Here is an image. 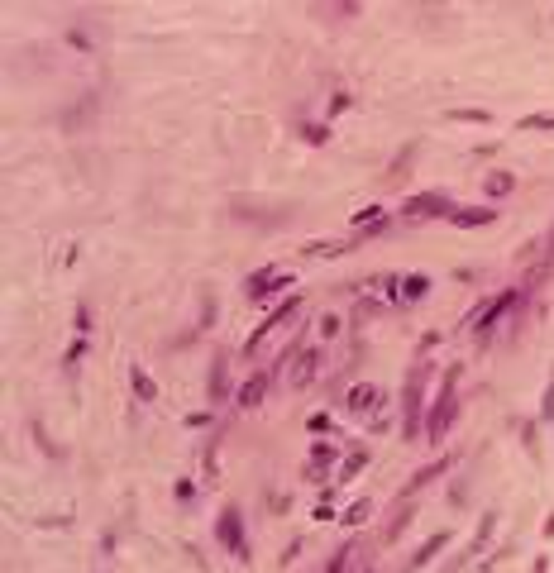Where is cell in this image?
Wrapping results in <instances>:
<instances>
[{
	"instance_id": "1",
	"label": "cell",
	"mask_w": 554,
	"mask_h": 573,
	"mask_svg": "<svg viewBox=\"0 0 554 573\" xmlns=\"http://www.w3.org/2000/svg\"><path fill=\"white\" fill-rule=\"evenodd\" d=\"M215 535H220V545H225L239 564H249V559H254V550H249V540H244V516H239V506H225V511H220Z\"/></svg>"
},
{
	"instance_id": "2",
	"label": "cell",
	"mask_w": 554,
	"mask_h": 573,
	"mask_svg": "<svg viewBox=\"0 0 554 573\" xmlns=\"http://www.w3.org/2000/svg\"><path fill=\"white\" fill-rule=\"evenodd\" d=\"M296 306H301V296H287V301H277L273 311H268V320H258V325H254V335H249L244 354H254V349H258V344H263V339L273 335V330L282 325V320H291V315H296Z\"/></svg>"
},
{
	"instance_id": "3",
	"label": "cell",
	"mask_w": 554,
	"mask_h": 573,
	"mask_svg": "<svg viewBox=\"0 0 554 573\" xmlns=\"http://www.w3.org/2000/svg\"><path fill=\"white\" fill-rule=\"evenodd\" d=\"M425 215H454L450 196H445V191H430V196H416V201H406V220H425Z\"/></svg>"
},
{
	"instance_id": "4",
	"label": "cell",
	"mask_w": 554,
	"mask_h": 573,
	"mask_svg": "<svg viewBox=\"0 0 554 573\" xmlns=\"http://www.w3.org/2000/svg\"><path fill=\"white\" fill-rule=\"evenodd\" d=\"M291 282H296L291 273H258V278H249V296L263 301V296H273V291H282V286H291Z\"/></svg>"
},
{
	"instance_id": "5",
	"label": "cell",
	"mask_w": 554,
	"mask_h": 573,
	"mask_svg": "<svg viewBox=\"0 0 554 573\" xmlns=\"http://www.w3.org/2000/svg\"><path fill=\"white\" fill-rule=\"evenodd\" d=\"M450 416H454V387H445V396L435 401V411H430V425H425V435H430V440H440V435H445V425H450Z\"/></svg>"
},
{
	"instance_id": "6",
	"label": "cell",
	"mask_w": 554,
	"mask_h": 573,
	"mask_svg": "<svg viewBox=\"0 0 554 573\" xmlns=\"http://www.w3.org/2000/svg\"><path fill=\"white\" fill-rule=\"evenodd\" d=\"M382 401V392L373 387V382H359V387H349V396H344V406L354 411V416H364V411H373Z\"/></svg>"
},
{
	"instance_id": "7",
	"label": "cell",
	"mask_w": 554,
	"mask_h": 573,
	"mask_svg": "<svg viewBox=\"0 0 554 573\" xmlns=\"http://www.w3.org/2000/svg\"><path fill=\"white\" fill-rule=\"evenodd\" d=\"M401 430H406V440L421 435V378L406 382V425H401Z\"/></svg>"
},
{
	"instance_id": "8",
	"label": "cell",
	"mask_w": 554,
	"mask_h": 573,
	"mask_svg": "<svg viewBox=\"0 0 554 573\" xmlns=\"http://www.w3.org/2000/svg\"><path fill=\"white\" fill-rule=\"evenodd\" d=\"M315 368H320V349H306V354L291 363V387H311Z\"/></svg>"
},
{
	"instance_id": "9",
	"label": "cell",
	"mask_w": 554,
	"mask_h": 573,
	"mask_svg": "<svg viewBox=\"0 0 554 573\" xmlns=\"http://www.w3.org/2000/svg\"><path fill=\"white\" fill-rule=\"evenodd\" d=\"M263 396H268V378H263V373H254V378L244 382V392H239V411L263 406Z\"/></svg>"
},
{
	"instance_id": "10",
	"label": "cell",
	"mask_w": 554,
	"mask_h": 573,
	"mask_svg": "<svg viewBox=\"0 0 554 573\" xmlns=\"http://www.w3.org/2000/svg\"><path fill=\"white\" fill-rule=\"evenodd\" d=\"M511 301H516V291H502V296H497V301H492V306H487V315H483V320H478V339H487V335H492V325H497V320H502V311H507V306H511Z\"/></svg>"
},
{
	"instance_id": "11",
	"label": "cell",
	"mask_w": 554,
	"mask_h": 573,
	"mask_svg": "<svg viewBox=\"0 0 554 573\" xmlns=\"http://www.w3.org/2000/svg\"><path fill=\"white\" fill-rule=\"evenodd\" d=\"M445 469H450V459H435V464H425L421 473H416V477H411V482H406V492H401V497L411 502V497H416V492H421V487H425L430 477H435V473H445Z\"/></svg>"
},
{
	"instance_id": "12",
	"label": "cell",
	"mask_w": 554,
	"mask_h": 573,
	"mask_svg": "<svg viewBox=\"0 0 554 573\" xmlns=\"http://www.w3.org/2000/svg\"><path fill=\"white\" fill-rule=\"evenodd\" d=\"M445 545H450V530H440V535H430V540L421 545V554L411 559V569H421V564H430V559H435V554H440Z\"/></svg>"
},
{
	"instance_id": "13",
	"label": "cell",
	"mask_w": 554,
	"mask_h": 573,
	"mask_svg": "<svg viewBox=\"0 0 554 573\" xmlns=\"http://www.w3.org/2000/svg\"><path fill=\"white\" fill-rule=\"evenodd\" d=\"M450 220L454 225H492V210L487 205H468V210H454Z\"/></svg>"
},
{
	"instance_id": "14",
	"label": "cell",
	"mask_w": 554,
	"mask_h": 573,
	"mask_svg": "<svg viewBox=\"0 0 554 573\" xmlns=\"http://www.w3.org/2000/svg\"><path fill=\"white\" fill-rule=\"evenodd\" d=\"M306 254H311V258H340V254H349V244H344V239H335V244L320 239V244H306Z\"/></svg>"
},
{
	"instance_id": "15",
	"label": "cell",
	"mask_w": 554,
	"mask_h": 573,
	"mask_svg": "<svg viewBox=\"0 0 554 573\" xmlns=\"http://www.w3.org/2000/svg\"><path fill=\"white\" fill-rule=\"evenodd\" d=\"M206 392H210V401H220V396L230 392V382H225V359H215V368H210V387H206Z\"/></svg>"
},
{
	"instance_id": "16",
	"label": "cell",
	"mask_w": 554,
	"mask_h": 573,
	"mask_svg": "<svg viewBox=\"0 0 554 573\" xmlns=\"http://www.w3.org/2000/svg\"><path fill=\"white\" fill-rule=\"evenodd\" d=\"M129 382H134V396H144V401H153V396H158V387H153V378H148L144 368H134V373H129Z\"/></svg>"
},
{
	"instance_id": "17",
	"label": "cell",
	"mask_w": 554,
	"mask_h": 573,
	"mask_svg": "<svg viewBox=\"0 0 554 573\" xmlns=\"http://www.w3.org/2000/svg\"><path fill=\"white\" fill-rule=\"evenodd\" d=\"M450 120H459V124H487L492 115H487V110H478V105H463V110H450Z\"/></svg>"
},
{
	"instance_id": "18",
	"label": "cell",
	"mask_w": 554,
	"mask_h": 573,
	"mask_svg": "<svg viewBox=\"0 0 554 573\" xmlns=\"http://www.w3.org/2000/svg\"><path fill=\"white\" fill-rule=\"evenodd\" d=\"M511 187H516L511 172H492V177H487V196H511Z\"/></svg>"
},
{
	"instance_id": "19",
	"label": "cell",
	"mask_w": 554,
	"mask_h": 573,
	"mask_svg": "<svg viewBox=\"0 0 554 573\" xmlns=\"http://www.w3.org/2000/svg\"><path fill=\"white\" fill-rule=\"evenodd\" d=\"M364 464H368V454L359 449V454H349V464H344V473H340V482H349L354 473H364Z\"/></svg>"
},
{
	"instance_id": "20",
	"label": "cell",
	"mask_w": 554,
	"mask_h": 573,
	"mask_svg": "<svg viewBox=\"0 0 554 573\" xmlns=\"http://www.w3.org/2000/svg\"><path fill=\"white\" fill-rule=\"evenodd\" d=\"M425 278H406V282H401V296H406V301H411V296H425Z\"/></svg>"
},
{
	"instance_id": "21",
	"label": "cell",
	"mask_w": 554,
	"mask_h": 573,
	"mask_svg": "<svg viewBox=\"0 0 554 573\" xmlns=\"http://www.w3.org/2000/svg\"><path fill=\"white\" fill-rule=\"evenodd\" d=\"M311 459H315V469H330V464H335V449H330V445H315Z\"/></svg>"
},
{
	"instance_id": "22",
	"label": "cell",
	"mask_w": 554,
	"mask_h": 573,
	"mask_svg": "<svg viewBox=\"0 0 554 573\" xmlns=\"http://www.w3.org/2000/svg\"><path fill=\"white\" fill-rule=\"evenodd\" d=\"M364 521H368V502H359V506L344 511V526H364Z\"/></svg>"
},
{
	"instance_id": "23",
	"label": "cell",
	"mask_w": 554,
	"mask_h": 573,
	"mask_svg": "<svg viewBox=\"0 0 554 573\" xmlns=\"http://www.w3.org/2000/svg\"><path fill=\"white\" fill-rule=\"evenodd\" d=\"M521 129H554V115H526Z\"/></svg>"
},
{
	"instance_id": "24",
	"label": "cell",
	"mask_w": 554,
	"mask_h": 573,
	"mask_svg": "<svg viewBox=\"0 0 554 573\" xmlns=\"http://www.w3.org/2000/svg\"><path fill=\"white\" fill-rule=\"evenodd\" d=\"M311 430H315V435H330V430H335V420L320 411V416H311Z\"/></svg>"
},
{
	"instance_id": "25",
	"label": "cell",
	"mask_w": 554,
	"mask_h": 573,
	"mask_svg": "<svg viewBox=\"0 0 554 573\" xmlns=\"http://www.w3.org/2000/svg\"><path fill=\"white\" fill-rule=\"evenodd\" d=\"M354 225H382V210H377V205H373V210H359Z\"/></svg>"
},
{
	"instance_id": "26",
	"label": "cell",
	"mask_w": 554,
	"mask_h": 573,
	"mask_svg": "<svg viewBox=\"0 0 554 573\" xmlns=\"http://www.w3.org/2000/svg\"><path fill=\"white\" fill-rule=\"evenodd\" d=\"M535 573H545V559H540V564H535Z\"/></svg>"
}]
</instances>
